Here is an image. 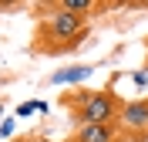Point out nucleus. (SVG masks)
Returning <instances> with one entry per match:
<instances>
[{"instance_id":"nucleus-8","label":"nucleus","mask_w":148,"mask_h":142,"mask_svg":"<svg viewBox=\"0 0 148 142\" xmlns=\"http://www.w3.org/2000/svg\"><path fill=\"white\" fill-rule=\"evenodd\" d=\"M10 142H34L30 135H20V139H10Z\"/></svg>"},{"instance_id":"nucleus-2","label":"nucleus","mask_w":148,"mask_h":142,"mask_svg":"<svg viewBox=\"0 0 148 142\" xmlns=\"http://www.w3.org/2000/svg\"><path fill=\"white\" fill-rule=\"evenodd\" d=\"M61 105H64L71 118L77 125H108V122H118L121 115V98L111 88H77L71 95H61Z\"/></svg>"},{"instance_id":"nucleus-4","label":"nucleus","mask_w":148,"mask_h":142,"mask_svg":"<svg viewBox=\"0 0 148 142\" xmlns=\"http://www.w3.org/2000/svg\"><path fill=\"white\" fill-rule=\"evenodd\" d=\"M114 139H121L118 122H108V125H77L67 142H114Z\"/></svg>"},{"instance_id":"nucleus-6","label":"nucleus","mask_w":148,"mask_h":142,"mask_svg":"<svg viewBox=\"0 0 148 142\" xmlns=\"http://www.w3.org/2000/svg\"><path fill=\"white\" fill-rule=\"evenodd\" d=\"M34 112H47V105H44V102H24V105L17 108L20 118H24V115H34Z\"/></svg>"},{"instance_id":"nucleus-3","label":"nucleus","mask_w":148,"mask_h":142,"mask_svg":"<svg viewBox=\"0 0 148 142\" xmlns=\"http://www.w3.org/2000/svg\"><path fill=\"white\" fill-rule=\"evenodd\" d=\"M121 139H148V98H128L118 115Z\"/></svg>"},{"instance_id":"nucleus-7","label":"nucleus","mask_w":148,"mask_h":142,"mask_svg":"<svg viewBox=\"0 0 148 142\" xmlns=\"http://www.w3.org/2000/svg\"><path fill=\"white\" fill-rule=\"evenodd\" d=\"M0 139H14V118H3L0 122Z\"/></svg>"},{"instance_id":"nucleus-9","label":"nucleus","mask_w":148,"mask_h":142,"mask_svg":"<svg viewBox=\"0 0 148 142\" xmlns=\"http://www.w3.org/2000/svg\"><path fill=\"white\" fill-rule=\"evenodd\" d=\"M145 51H148V41H145Z\"/></svg>"},{"instance_id":"nucleus-5","label":"nucleus","mask_w":148,"mask_h":142,"mask_svg":"<svg viewBox=\"0 0 148 142\" xmlns=\"http://www.w3.org/2000/svg\"><path fill=\"white\" fill-rule=\"evenodd\" d=\"M91 75H94L91 64H71V68L54 71V75H51V85H81V81H88Z\"/></svg>"},{"instance_id":"nucleus-1","label":"nucleus","mask_w":148,"mask_h":142,"mask_svg":"<svg viewBox=\"0 0 148 142\" xmlns=\"http://www.w3.org/2000/svg\"><path fill=\"white\" fill-rule=\"evenodd\" d=\"M88 37V17L81 14H71V10H61V7H47V14H40L37 20V30H34V51L37 54H67V51H77Z\"/></svg>"}]
</instances>
